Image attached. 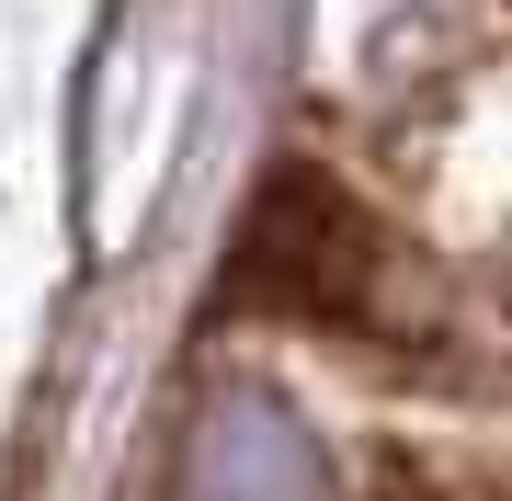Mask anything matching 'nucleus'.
Segmentation results:
<instances>
[{"mask_svg": "<svg viewBox=\"0 0 512 501\" xmlns=\"http://www.w3.org/2000/svg\"><path fill=\"white\" fill-rule=\"evenodd\" d=\"M183 501H319V467H308V445H296V422H274V410H239V422L205 433Z\"/></svg>", "mask_w": 512, "mask_h": 501, "instance_id": "1", "label": "nucleus"}]
</instances>
